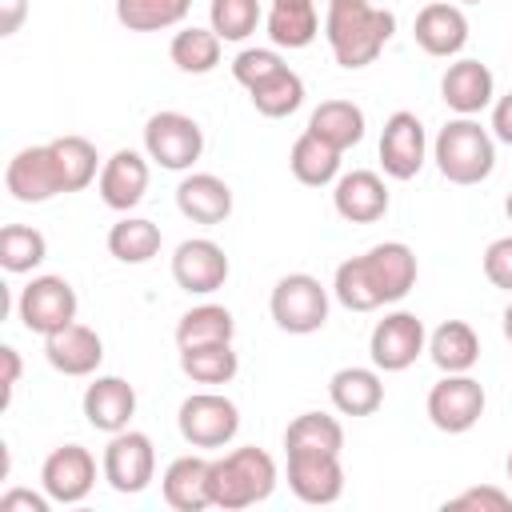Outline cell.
Listing matches in <instances>:
<instances>
[{"label": "cell", "instance_id": "6da1fadb", "mask_svg": "<svg viewBox=\"0 0 512 512\" xmlns=\"http://www.w3.org/2000/svg\"><path fill=\"white\" fill-rule=\"evenodd\" d=\"M396 32V16L368 0H336L324 16V36L340 68H368Z\"/></svg>", "mask_w": 512, "mask_h": 512}, {"label": "cell", "instance_id": "7a4b0ae2", "mask_svg": "<svg viewBox=\"0 0 512 512\" xmlns=\"http://www.w3.org/2000/svg\"><path fill=\"white\" fill-rule=\"evenodd\" d=\"M208 488H212V508H224V512L252 508V504L272 496V488H276V460L264 448H256V444L232 448V452L212 460Z\"/></svg>", "mask_w": 512, "mask_h": 512}, {"label": "cell", "instance_id": "3957f363", "mask_svg": "<svg viewBox=\"0 0 512 512\" xmlns=\"http://www.w3.org/2000/svg\"><path fill=\"white\" fill-rule=\"evenodd\" d=\"M432 160L440 168V176L448 184H480L492 176L496 168V144H492V132L472 120V116H456L448 120L440 132H436V144H432Z\"/></svg>", "mask_w": 512, "mask_h": 512}, {"label": "cell", "instance_id": "277c9868", "mask_svg": "<svg viewBox=\"0 0 512 512\" xmlns=\"http://www.w3.org/2000/svg\"><path fill=\"white\" fill-rule=\"evenodd\" d=\"M268 308L280 332L308 336V332H320L328 320V288L308 272H288L276 280Z\"/></svg>", "mask_w": 512, "mask_h": 512}, {"label": "cell", "instance_id": "5b68a950", "mask_svg": "<svg viewBox=\"0 0 512 512\" xmlns=\"http://www.w3.org/2000/svg\"><path fill=\"white\" fill-rule=\"evenodd\" d=\"M144 152L168 172H188L204 152V128L184 112H156L144 124Z\"/></svg>", "mask_w": 512, "mask_h": 512}, {"label": "cell", "instance_id": "8992f818", "mask_svg": "<svg viewBox=\"0 0 512 512\" xmlns=\"http://www.w3.org/2000/svg\"><path fill=\"white\" fill-rule=\"evenodd\" d=\"M176 428L192 448H224L240 432V408L224 392H192L176 412Z\"/></svg>", "mask_w": 512, "mask_h": 512}, {"label": "cell", "instance_id": "52a82bcc", "mask_svg": "<svg viewBox=\"0 0 512 512\" xmlns=\"http://www.w3.org/2000/svg\"><path fill=\"white\" fill-rule=\"evenodd\" d=\"M76 288L64 280V276H32L24 288H20V300H16V312H20V324L36 336H52L60 332L64 324L76 320Z\"/></svg>", "mask_w": 512, "mask_h": 512}, {"label": "cell", "instance_id": "ba28073f", "mask_svg": "<svg viewBox=\"0 0 512 512\" xmlns=\"http://www.w3.org/2000/svg\"><path fill=\"white\" fill-rule=\"evenodd\" d=\"M484 416V384L472 380L468 372H444V380L432 384L428 392V420L448 432L460 436L468 428H476Z\"/></svg>", "mask_w": 512, "mask_h": 512}, {"label": "cell", "instance_id": "9c48e42d", "mask_svg": "<svg viewBox=\"0 0 512 512\" xmlns=\"http://www.w3.org/2000/svg\"><path fill=\"white\" fill-rule=\"evenodd\" d=\"M428 344V332H424V320L416 312H388L384 320H376L372 336H368V356L380 372H404L416 364V356L424 352Z\"/></svg>", "mask_w": 512, "mask_h": 512}, {"label": "cell", "instance_id": "30bf717a", "mask_svg": "<svg viewBox=\"0 0 512 512\" xmlns=\"http://www.w3.org/2000/svg\"><path fill=\"white\" fill-rule=\"evenodd\" d=\"M156 476V448L144 432L136 428H124L108 440L104 448V480L112 484V492L120 496H136L152 484Z\"/></svg>", "mask_w": 512, "mask_h": 512}, {"label": "cell", "instance_id": "8fae6325", "mask_svg": "<svg viewBox=\"0 0 512 512\" xmlns=\"http://www.w3.org/2000/svg\"><path fill=\"white\" fill-rule=\"evenodd\" d=\"M424 156H428V136H424L420 116L408 112V108L392 112L384 120V132H380V168H384V176L412 180L424 168Z\"/></svg>", "mask_w": 512, "mask_h": 512}, {"label": "cell", "instance_id": "7c38bea8", "mask_svg": "<svg viewBox=\"0 0 512 512\" xmlns=\"http://www.w3.org/2000/svg\"><path fill=\"white\" fill-rule=\"evenodd\" d=\"M360 268L376 292L380 304H396L404 300L412 288H416V252L404 244V240H384V244H372L364 256H360Z\"/></svg>", "mask_w": 512, "mask_h": 512}, {"label": "cell", "instance_id": "4fadbf2b", "mask_svg": "<svg viewBox=\"0 0 512 512\" xmlns=\"http://www.w3.org/2000/svg\"><path fill=\"white\" fill-rule=\"evenodd\" d=\"M40 484L52 504H80L96 484V460L84 444H60L40 464Z\"/></svg>", "mask_w": 512, "mask_h": 512}, {"label": "cell", "instance_id": "5bb4252c", "mask_svg": "<svg viewBox=\"0 0 512 512\" xmlns=\"http://www.w3.org/2000/svg\"><path fill=\"white\" fill-rule=\"evenodd\" d=\"M228 272H232V264H228L224 248L208 236H192V240L176 244V252H172V280L192 296H208V292L224 288Z\"/></svg>", "mask_w": 512, "mask_h": 512}, {"label": "cell", "instance_id": "9a60e30c", "mask_svg": "<svg viewBox=\"0 0 512 512\" xmlns=\"http://www.w3.org/2000/svg\"><path fill=\"white\" fill-rule=\"evenodd\" d=\"M4 188L12 192V200L20 204H44L52 196L64 192L60 184V168L52 160V148L48 144H32V148H20L8 168H4Z\"/></svg>", "mask_w": 512, "mask_h": 512}, {"label": "cell", "instance_id": "2e32d148", "mask_svg": "<svg viewBox=\"0 0 512 512\" xmlns=\"http://www.w3.org/2000/svg\"><path fill=\"white\" fill-rule=\"evenodd\" d=\"M288 488L304 504H336L344 492L340 452H288Z\"/></svg>", "mask_w": 512, "mask_h": 512}, {"label": "cell", "instance_id": "e0dca14e", "mask_svg": "<svg viewBox=\"0 0 512 512\" xmlns=\"http://www.w3.org/2000/svg\"><path fill=\"white\" fill-rule=\"evenodd\" d=\"M96 192L112 212H132L148 192V152L136 148L112 152L96 176Z\"/></svg>", "mask_w": 512, "mask_h": 512}, {"label": "cell", "instance_id": "ac0fdd59", "mask_svg": "<svg viewBox=\"0 0 512 512\" xmlns=\"http://www.w3.org/2000/svg\"><path fill=\"white\" fill-rule=\"evenodd\" d=\"M332 208L348 224H376L388 212V184L368 168H352V172L336 176Z\"/></svg>", "mask_w": 512, "mask_h": 512}, {"label": "cell", "instance_id": "d6986e66", "mask_svg": "<svg viewBox=\"0 0 512 512\" xmlns=\"http://www.w3.org/2000/svg\"><path fill=\"white\" fill-rule=\"evenodd\" d=\"M136 416V388L124 380V376H96L88 388H84V420L96 428V432H124Z\"/></svg>", "mask_w": 512, "mask_h": 512}, {"label": "cell", "instance_id": "ffe728a7", "mask_svg": "<svg viewBox=\"0 0 512 512\" xmlns=\"http://www.w3.org/2000/svg\"><path fill=\"white\" fill-rule=\"evenodd\" d=\"M412 36L416 44L428 52V56H456L464 44H468V16L460 12V4H448V0H436V4H424L416 12V24H412Z\"/></svg>", "mask_w": 512, "mask_h": 512}, {"label": "cell", "instance_id": "44dd1931", "mask_svg": "<svg viewBox=\"0 0 512 512\" xmlns=\"http://www.w3.org/2000/svg\"><path fill=\"white\" fill-rule=\"evenodd\" d=\"M492 96H496V80H492V72H488V64H480V60H456V64H448L444 68V76H440V100L456 112V116H476V112H484L488 104H492Z\"/></svg>", "mask_w": 512, "mask_h": 512}, {"label": "cell", "instance_id": "7402d4cb", "mask_svg": "<svg viewBox=\"0 0 512 512\" xmlns=\"http://www.w3.org/2000/svg\"><path fill=\"white\" fill-rule=\"evenodd\" d=\"M44 356L64 376H92L100 368V360H104V340L96 336V328L72 320L60 332L44 336Z\"/></svg>", "mask_w": 512, "mask_h": 512}, {"label": "cell", "instance_id": "603a6c76", "mask_svg": "<svg viewBox=\"0 0 512 512\" xmlns=\"http://www.w3.org/2000/svg\"><path fill=\"white\" fill-rule=\"evenodd\" d=\"M176 208L192 224H224L232 216V188L216 172H192L176 184Z\"/></svg>", "mask_w": 512, "mask_h": 512}, {"label": "cell", "instance_id": "cb8c5ba5", "mask_svg": "<svg viewBox=\"0 0 512 512\" xmlns=\"http://www.w3.org/2000/svg\"><path fill=\"white\" fill-rule=\"evenodd\" d=\"M208 472H212V460H204V456H176L164 468V476H160L168 508H176V512H204V508H212Z\"/></svg>", "mask_w": 512, "mask_h": 512}, {"label": "cell", "instance_id": "d4e9b609", "mask_svg": "<svg viewBox=\"0 0 512 512\" xmlns=\"http://www.w3.org/2000/svg\"><path fill=\"white\" fill-rule=\"evenodd\" d=\"M328 396L340 416H372L384 404L380 368H336L328 380Z\"/></svg>", "mask_w": 512, "mask_h": 512}, {"label": "cell", "instance_id": "484cf974", "mask_svg": "<svg viewBox=\"0 0 512 512\" xmlns=\"http://www.w3.org/2000/svg\"><path fill=\"white\" fill-rule=\"evenodd\" d=\"M268 40L276 48H308L320 36V16H316V0H272L268 16H264Z\"/></svg>", "mask_w": 512, "mask_h": 512}, {"label": "cell", "instance_id": "4316f807", "mask_svg": "<svg viewBox=\"0 0 512 512\" xmlns=\"http://www.w3.org/2000/svg\"><path fill=\"white\" fill-rule=\"evenodd\" d=\"M308 132H316L332 148L348 152L364 140V108L352 100H320L308 116Z\"/></svg>", "mask_w": 512, "mask_h": 512}, {"label": "cell", "instance_id": "83f0119b", "mask_svg": "<svg viewBox=\"0 0 512 512\" xmlns=\"http://www.w3.org/2000/svg\"><path fill=\"white\" fill-rule=\"evenodd\" d=\"M340 148H332L328 140H320L316 132H300L296 136V144H292V152H288V168H292V176L300 180V184H308V188H324V184H332L336 176H340Z\"/></svg>", "mask_w": 512, "mask_h": 512}, {"label": "cell", "instance_id": "f1b7e54d", "mask_svg": "<svg viewBox=\"0 0 512 512\" xmlns=\"http://www.w3.org/2000/svg\"><path fill=\"white\" fill-rule=\"evenodd\" d=\"M428 356L440 372H472L480 360V336L464 320H444L428 336Z\"/></svg>", "mask_w": 512, "mask_h": 512}, {"label": "cell", "instance_id": "f546056e", "mask_svg": "<svg viewBox=\"0 0 512 512\" xmlns=\"http://www.w3.org/2000/svg\"><path fill=\"white\" fill-rule=\"evenodd\" d=\"M180 372L192 380V384H228L236 372H240V356L232 352V340H216V344H192V348H180Z\"/></svg>", "mask_w": 512, "mask_h": 512}, {"label": "cell", "instance_id": "4dcf8cb0", "mask_svg": "<svg viewBox=\"0 0 512 512\" xmlns=\"http://www.w3.org/2000/svg\"><path fill=\"white\" fill-rule=\"evenodd\" d=\"M48 148H52V160H56V168H60L64 192L88 188V184L100 176L96 168H104L100 156H96V144L84 140V136H56V140H48Z\"/></svg>", "mask_w": 512, "mask_h": 512}, {"label": "cell", "instance_id": "1f68e13d", "mask_svg": "<svg viewBox=\"0 0 512 512\" xmlns=\"http://www.w3.org/2000/svg\"><path fill=\"white\" fill-rule=\"evenodd\" d=\"M220 48H224V40H220L212 28H196V24H188V28H180V32L172 36L168 56H172V64H176L180 72H188V76H204V72H212V68L220 64Z\"/></svg>", "mask_w": 512, "mask_h": 512}, {"label": "cell", "instance_id": "d6a6232c", "mask_svg": "<svg viewBox=\"0 0 512 512\" xmlns=\"http://www.w3.org/2000/svg\"><path fill=\"white\" fill-rule=\"evenodd\" d=\"M160 228L144 216H124L108 228V252L120 260V264H148L156 252H160Z\"/></svg>", "mask_w": 512, "mask_h": 512}, {"label": "cell", "instance_id": "836d02e7", "mask_svg": "<svg viewBox=\"0 0 512 512\" xmlns=\"http://www.w3.org/2000/svg\"><path fill=\"white\" fill-rule=\"evenodd\" d=\"M284 448L288 452H340L344 448V428L328 412H300L284 428Z\"/></svg>", "mask_w": 512, "mask_h": 512}, {"label": "cell", "instance_id": "e575fe53", "mask_svg": "<svg viewBox=\"0 0 512 512\" xmlns=\"http://www.w3.org/2000/svg\"><path fill=\"white\" fill-rule=\"evenodd\" d=\"M236 336V320L224 304H196L180 316L176 324V344L192 348V344H216V340H232Z\"/></svg>", "mask_w": 512, "mask_h": 512}, {"label": "cell", "instance_id": "d590c367", "mask_svg": "<svg viewBox=\"0 0 512 512\" xmlns=\"http://www.w3.org/2000/svg\"><path fill=\"white\" fill-rule=\"evenodd\" d=\"M192 0H116V20L128 32H164L188 16Z\"/></svg>", "mask_w": 512, "mask_h": 512}, {"label": "cell", "instance_id": "8d00e7d4", "mask_svg": "<svg viewBox=\"0 0 512 512\" xmlns=\"http://www.w3.org/2000/svg\"><path fill=\"white\" fill-rule=\"evenodd\" d=\"M48 256V240L40 228H28V224H4L0 228V264L4 272L20 276V272H32L40 268Z\"/></svg>", "mask_w": 512, "mask_h": 512}, {"label": "cell", "instance_id": "74e56055", "mask_svg": "<svg viewBox=\"0 0 512 512\" xmlns=\"http://www.w3.org/2000/svg\"><path fill=\"white\" fill-rule=\"evenodd\" d=\"M248 100H252V108H256L260 116H268V120L292 116V112L304 104V80H300L292 68H284V72H276L272 80H264L260 88H252Z\"/></svg>", "mask_w": 512, "mask_h": 512}, {"label": "cell", "instance_id": "f35d334b", "mask_svg": "<svg viewBox=\"0 0 512 512\" xmlns=\"http://www.w3.org/2000/svg\"><path fill=\"white\" fill-rule=\"evenodd\" d=\"M260 20H264L260 0H212L208 4V28L228 44L248 40L260 28Z\"/></svg>", "mask_w": 512, "mask_h": 512}, {"label": "cell", "instance_id": "ab89813d", "mask_svg": "<svg viewBox=\"0 0 512 512\" xmlns=\"http://www.w3.org/2000/svg\"><path fill=\"white\" fill-rule=\"evenodd\" d=\"M332 292H336V300H340L348 312H376V308H380V300H376V292H372V284H368V276H364V268H360V256L336 264Z\"/></svg>", "mask_w": 512, "mask_h": 512}, {"label": "cell", "instance_id": "60d3db41", "mask_svg": "<svg viewBox=\"0 0 512 512\" xmlns=\"http://www.w3.org/2000/svg\"><path fill=\"white\" fill-rule=\"evenodd\" d=\"M288 64H284V56L276 52V48H244V52H236V60H232V76H236V84H244L248 92L252 88H260L264 80H272L276 72H284Z\"/></svg>", "mask_w": 512, "mask_h": 512}, {"label": "cell", "instance_id": "b9f144b4", "mask_svg": "<svg viewBox=\"0 0 512 512\" xmlns=\"http://www.w3.org/2000/svg\"><path fill=\"white\" fill-rule=\"evenodd\" d=\"M444 512H512V496L504 488L480 484V488H464L460 496L444 500Z\"/></svg>", "mask_w": 512, "mask_h": 512}, {"label": "cell", "instance_id": "7bdbcfd3", "mask_svg": "<svg viewBox=\"0 0 512 512\" xmlns=\"http://www.w3.org/2000/svg\"><path fill=\"white\" fill-rule=\"evenodd\" d=\"M484 276L488 284L512 292V236H500L484 248Z\"/></svg>", "mask_w": 512, "mask_h": 512}, {"label": "cell", "instance_id": "ee69618b", "mask_svg": "<svg viewBox=\"0 0 512 512\" xmlns=\"http://www.w3.org/2000/svg\"><path fill=\"white\" fill-rule=\"evenodd\" d=\"M48 504H52V496L44 492H28V488H12V492H4L0 496V512H16V508H28V512H48Z\"/></svg>", "mask_w": 512, "mask_h": 512}, {"label": "cell", "instance_id": "f6af8a7d", "mask_svg": "<svg viewBox=\"0 0 512 512\" xmlns=\"http://www.w3.org/2000/svg\"><path fill=\"white\" fill-rule=\"evenodd\" d=\"M0 364H4V380H0V384H4V408H8V404H12V392H16V384H20V368H24V364H20V352H16L12 344L0 348Z\"/></svg>", "mask_w": 512, "mask_h": 512}, {"label": "cell", "instance_id": "bcb514c9", "mask_svg": "<svg viewBox=\"0 0 512 512\" xmlns=\"http://www.w3.org/2000/svg\"><path fill=\"white\" fill-rule=\"evenodd\" d=\"M492 136L504 140V144H512V92L492 104Z\"/></svg>", "mask_w": 512, "mask_h": 512}, {"label": "cell", "instance_id": "7dc6e473", "mask_svg": "<svg viewBox=\"0 0 512 512\" xmlns=\"http://www.w3.org/2000/svg\"><path fill=\"white\" fill-rule=\"evenodd\" d=\"M20 20H24V0H4V16H0V32H4V36H12V32L20 28Z\"/></svg>", "mask_w": 512, "mask_h": 512}, {"label": "cell", "instance_id": "c3c4849f", "mask_svg": "<svg viewBox=\"0 0 512 512\" xmlns=\"http://www.w3.org/2000/svg\"><path fill=\"white\" fill-rule=\"evenodd\" d=\"M504 340H508V344H512V304H508V308H504Z\"/></svg>", "mask_w": 512, "mask_h": 512}, {"label": "cell", "instance_id": "681fc988", "mask_svg": "<svg viewBox=\"0 0 512 512\" xmlns=\"http://www.w3.org/2000/svg\"><path fill=\"white\" fill-rule=\"evenodd\" d=\"M504 212H508V220H512V192H508V200H504Z\"/></svg>", "mask_w": 512, "mask_h": 512}, {"label": "cell", "instance_id": "f907efd6", "mask_svg": "<svg viewBox=\"0 0 512 512\" xmlns=\"http://www.w3.org/2000/svg\"><path fill=\"white\" fill-rule=\"evenodd\" d=\"M508 480H512V452H508Z\"/></svg>", "mask_w": 512, "mask_h": 512}, {"label": "cell", "instance_id": "816d5d0a", "mask_svg": "<svg viewBox=\"0 0 512 512\" xmlns=\"http://www.w3.org/2000/svg\"><path fill=\"white\" fill-rule=\"evenodd\" d=\"M460 4H484V0H460Z\"/></svg>", "mask_w": 512, "mask_h": 512}, {"label": "cell", "instance_id": "f5cc1de1", "mask_svg": "<svg viewBox=\"0 0 512 512\" xmlns=\"http://www.w3.org/2000/svg\"><path fill=\"white\" fill-rule=\"evenodd\" d=\"M328 4H336V0H328Z\"/></svg>", "mask_w": 512, "mask_h": 512}]
</instances>
